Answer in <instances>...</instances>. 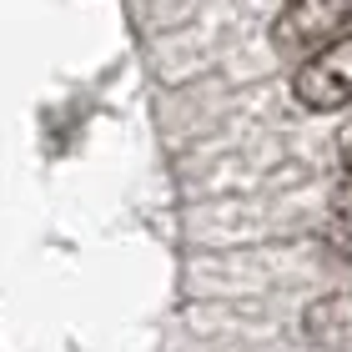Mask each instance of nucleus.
Listing matches in <instances>:
<instances>
[{"label":"nucleus","instance_id":"nucleus-1","mask_svg":"<svg viewBox=\"0 0 352 352\" xmlns=\"http://www.w3.org/2000/svg\"><path fill=\"white\" fill-rule=\"evenodd\" d=\"M352 30V6H338V0H302V6H287L272 25V45L287 56L312 60L317 51H327L332 41H342Z\"/></svg>","mask_w":352,"mask_h":352},{"label":"nucleus","instance_id":"nucleus-2","mask_svg":"<svg viewBox=\"0 0 352 352\" xmlns=\"http://www.w3.org/2000/svg\"><path fill=\"white\" fill-rule=\"evenodd\" d=\"M292 96L307 111H342L352 101V30L312 60H302L292 76Z\"/></svg>","mask_w":352,"mask_h":352},{"label":"nucleus","instance_id":"nucleus-3","mask_svg":"<svg viewBox=\"0 0 352 352\" xmlns=\"http://www.w3.org/2000/svg\"><path fill=\"white\" fill-rule=\"evenodd\" d=\"M302 332H307V342H322V347L347 342L352 338V297H322V302H312Z\"/></svg>","mask_w":352,"mask_h":352},{"label":"nucleus","instance_id":"nucleus-4","mask_svg":"<svg viewBox=\"0 0 352 352\" xmlns=\"http://www.w3.org/2000/svg\"><path fill=\"white\" fill-rule=\"evenodd\" d=\"M338 162H342V166H347V176H352V121L338 131Z\"/></svg>","mask_w":352,"mask_h":352}]
</instances>
